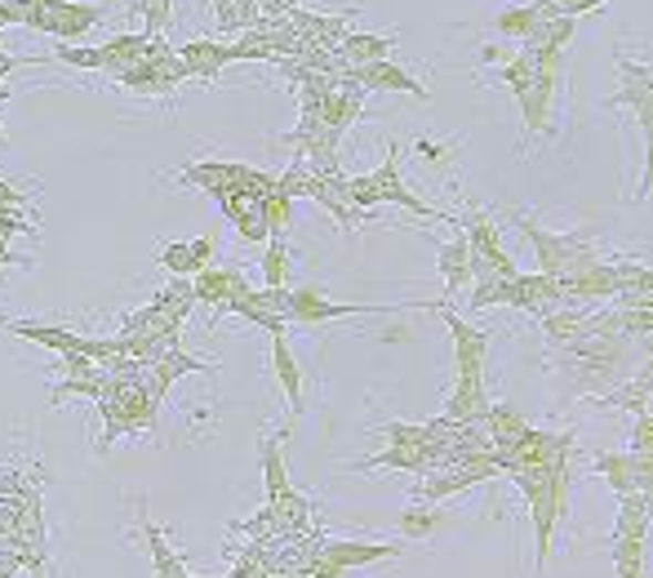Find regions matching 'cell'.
<instances>
[{"label": "cell", "mask_w": 653, "mask_h": 578, "mask_svg": "<svg viewBox=\"0 0 653 578\" xmlns=\"http://www.w3.org/2000/svg\"><path fill=\"white\" fill-rule=\"evenodd\" d=\"M107 14V0H28V28L68 45H81Z\"/></svg>", "instance_id": "cell-1"}, {"label": "cell", "mask_w": 653, "mask_h": 578, "mask_svg": "<svg viewBox=\"0 0 653 578\" xmlns=\"http://www.w3.org/2000/svg\"><path fill=\"white\" fill-rule=\"evenodd\" d=\"M405 308H423V303H401V308H348V303H330L324 289H289V326H320V321H339V317H387V312H405Z\"/></svg>", "instance_id": "cell-2"}, {"label": "cell", "mask_w": 653, "mask_h": 578, "mask_svg": "<svg viewBox=\"0 0 653 578\" xmlns=\"http://www.w3.org/2000/svg\"><path fill=\"white\" fill-rule=\"evenodd\" d=\"M191 285H196V308H209L214 326L222 321L227 303L249 289V280H245L236 267H205V271H196V276H191Z\"/></svg>", "instance_id": "cell-3"}, {"label": "cell", "mask_w": 653, "mask_h": 578, "mask_svg": "<svg viewBox=\"0 0 653 578\" xmlns=\"http://www.w3.org/2000/svg\"><path fill=\"white\" fill-rule=\"evenodd\" d=\"M0 330H10V334L28 339V343H37V348H50V352H59V357H85V343H90V334H81V330H72V326L23 321V317H6V326H0Z\"/></svg>", "instance_id": "cell-4"}, {"label": "cell", "mask_w": 653, "mask_h": 578, "mask_svg": "<svg viewBox=\"0 0 653 578\" xmlns=\"http://www.w3.org/2000/svg\"><path fill=\"white\" fill-rule=\"evenodd\" d=\"M174 50H178V59H183L191 81H214V76H222L227 63H236V45L231 41H214V37H196V41H183Z\"/></svg>", "instance_id": "cell-5"}, {"label": "cell", "mask_w": 653, "mask_h": 578, "mask_svg": "<svg viewBox=\"0 0 653 578\" xmlns=\"http://www.w3.org/2000/svg\"><path fill=\"white\" fill-rule=\"evenodd\" d=\"M214 205L222 209V218L236 227V236H240L245 245H258V240H267V236H271V231H267V214H262V200H258V196H249V192H227V196H218Z\"/></svg>", "instance_id": "cell-6"}, {"label": "cell", "mask_w": 653, "mask_h": 578, "mask_svg": "<svg viewBox=\"0 0 653 578\" xmlns=\"http://www.w3.org/2000/svg\"><path fill=\"white\" fill-rule=\"evenodd\" d=\"M183 326L187 321H178L174 312H160L156 303H147L138 312H125L116 334L121 339H174V343H183Z\"/></svg>", "instance_id": "cell-7"}, {"label": "cell", "mask_w": 653, "mask_h": 578, "mask_svg": "<svg viewBox=\"0 0 653 578\" xmlns=\"http://www.w3.org/2000/svg\"><path fill=\"white\" fill-rule=\"evenodd\" d=\"M352 81H356L361 90H401V94L427 99V85H423L418 76H410V72H405L401 63H392V59H379V63L356 68V72H352Z\"/></svg>", "instance_id": "cell-8"}, {"label": "cell", "mask_w": 653, "mask_h": 578, "mask_svg": "<svg viewBox=\"0 0 653 578\" xmlns=\"http://www.w3.org/2000/svg\"><path fill=\"white\" fill-rule=\"evenodd\" d=\"M107 383H112V370H107V365H94L90 374H63V379L50 388V410H59V405H68V401H81V396L103 401Z\"/></svg>", "instance_id": "cell-9"}, {"label": "cell", "mask_w": 653, "mask_h": 578, "mask_svg": "<svg viewBox=\"0 0 653 578\" xmlns=\"http://www.w3.org/2000/svg\"><path fill=\"white\" fill-rule=\"evenodd\" d=\"M138 525H143V538H147V547H152V574H156V578H187V565H183V556L169 547V534H165L160 525H152L147 503L138 507Z\"/></svg>", "instance_id": "cell-10"}, {"label": "cell", "mask_w": 653, "mask_h": 578, "mask_svg": "<svg viewBox=\"0 0 653 578\" xmlns=\"http://www.w3.org/2000/svg\"><path fill=\"white\" fill-rule=\"evenodd\" d=\"M445 326L454 334V348H458V374H480V361H485V348H489V334L471 330L463 317L445 312Z\"/></svg>", "instance_id": "cell-11"}, {"label": "cell", "mask_w": 653, "mask_h": 578, "mask_svg": "<svg viewBox=\"0 0 653 578\" xmlns=\"http://www.w3.org/2000/svg\"><path fill=\"white\" fill-rule=\"evenodd\" d=\"M271 370H276V379H280V388H284L289 414L298 419V414H302V370H298V361H293L284 334H271Z\"/></svg>", "instance_id": "cell-12"}, {"label": "cell", "mask_w": 653, "mask_h": 578, "mask_svg": "<svg viewBox=\"0 0 653 578\" xmlns=\"http://www.w3.org/2000/svg\"><path fill=\"white\" fill-rule=\"evenodd\" d=\"M440 276H445V289H449V295H458L463 280L471 276V245H467L463 227L440 245Z\"/></svg>", "instance_id": "cell-13"}, {"label": "cell", "mask_w": 653, "mask_h": 578, "mask_svg": "<svg viewBox=\"0 0 653 578\" xmlns=\"http://www.w3.org/2000/svg\"><path fill=\"white\" fill-rule=\"evenodd\" d=\"M392 37H379V32H348V41L339 45V54L352 63V68H365V63H379L392 54Z\"/></svg>", "instance_id": "cell-14"}, {"label": "cell", "mask_w": 653, "mask_h": 578, "mask_svg": "<svg viewBox=\"0 0 653 578\" xmlns=\"http://www.w3.org/2000/svg\"><path fill=\"white\" fill-rule=\"evenodd\" d=\"M152 303L160 308V312H174L178 321H187L191 317V308H196V285H191V276H169L156 295H152Z\"/></svg>", "instance_id": "cell-15"}, {"label": "cell", "mask_w": 653, "mask_h": 578, "mask_svg": "<svg viewBox=\"0 0 653 578\" xmlns=\"http://www.w3.org/2000/svg\"><path fill=\"white\" fill-rule=\"evenodd\" d=\"M258 463H262V481H267V503L289 494V476H284V458H280V441L271 432H262L258 441Z\"/></svg>", "instance_id": "cell-16"}, {"label": "cell", "mask_w": 653, "mask_h": 578, "mask_svg": "<svg viewBox=\"0 0 653 578\" xmlns=\"http://www.w3.org/2000/svg\"><path fill=\"white\" fill-rule=\"evenodd\" d=\"M45 63L76 68V72H103V50H99V41H94V45H68V41H54V50H50Z\"/></svg>", "instance_id": "cell-17"}, {"label": "cell", "mask_w": 653, "mask_h": 578, "mask_svg": "<svg viewBox=\"0 0 653 578\" xmlns=\"http://www.w3.org/2000/svg\"><path fill=\"white\" fill-rule=\"evenodd\" d=\"M320 556H330L334 565H370V560H383V556H392L396 547H365V543H320L315 547Z\"/></svg>", "instance_id": "cell-18"}, {"label": "cell", "mask_w": 653, "mask_h": 578, "mask_svg": "<svg viewBox=\"0 0 653 578\" xmlns=\"http://www.w3.org/2000/svg\"><path fill=\"white\" fill-rule=\"evenodd\" d=\"M284 280H289V245H284V236H267V254H262V285L284 289Z\"/></svg>", "instance_id": "cell-19"}, {"label": "cell", "mask_w": 653, "mask_h": 578, "mask_svg": "<svg viewBox=\"0 0 653 578\" xmlns=\"http://www.w3.org/2000/svg\"><path fill=\"white\" fill-rule=\"evenodd\" d=\"M156 262L169 271V276H196V258H191V240H165L156 249Z\"/></svg>", "instance_id": "cell-20"}, {"label": "cell", "mask_w": 653, "mask_h": 578, "mask_svg": "<svg viewBox=\"0 0 653 578\" xmlns=\"http://www.w3.org/2000/svg\"><path fill=\"white\" fill-rule=\"evenodd\" d=\"M262 214H267V231H271V236H284L289 223H293V196H284L280 187L267 192V196H262Z\"/></svg>", "instance_id": "cell-21"}, {"label": "cell", "mask_w": 653, "mask_h": 578, "mask_svg": "<svg viewBox=\"0 0 653 578\" xmlns=\"http://www.w3.org/2000/svg\"><path fill=\"white\" fill-rule=\"evenodd\" d=\"M156 370L174 383V379H183V374H205V370H214V365H209V361H200V357H187L183 348H169V352L156 361Z\"/></svg>", "instance_id": "cell-22"}, {"label": "cell", "mask_w": 653, "mask_h": 578, "mask_svg": "<svg viewBox=\"0 0 653 578\" xmlns=\"http://www.w3.org/2000/svg\"><path fill=\"white\" fill-rule=\"evenodd\" d=\"M138 19H143V37H160L174 19V0H138Z\"/></svg>", "instance_id": "cell-23"}, {"label": "cell", "mask_w": 653, "mask_h": 578, "mask_svg": "<svg viewBox=\"0 0 653 578\" xmlns=\"http://www.w3.org/2000/svg\"><path fill=\"white\" fill-rule=\"evenodd\" d=\"M209 6H214V23H218L222 37L245 32V28H240V0H209Z\"/></svg>", "instance_id": "cell-24"}, {"label": "cell", "mask_w": 653, "mask_h": 578, "mask_svg": "<svg viewBox=\"0 0 653 578\" xmlns=\"http://www.w3.org/2000/svg\"><path fill=\"white\" fill-rule=\"evenodd\" d=\"M37 200V187H19L14 178H0V209H28Z\"/></svg>", "instance_id": "cell-25"}, {"label": "cell", "mask_w": 653, "mask_h": 578, "mask_svg": "<svg viewBox=\"0 0 653 578\" xmlns=\"http://www.w3.org/2000/svg\"><path fill=\"white\" fill-rule=\"evenodd\" d=\"M0 267H32V258L10 254V236H0Z\"/></svg>", "instance_id": "cell-26"}]
</instances>
